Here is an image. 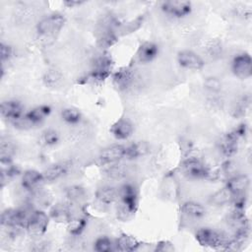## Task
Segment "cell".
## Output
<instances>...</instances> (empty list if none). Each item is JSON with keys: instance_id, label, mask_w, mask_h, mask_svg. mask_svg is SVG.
Masks as SVG:
<instances>
[{"instance_id": "obj_1", "label": "cell", "mask_w": 252, "mask_h": 252, "mask_svg": "<svg viewBox=\"0 0 252 252\" xmlns=\"http://www.w3.org/2000/svg\"><path fill=\"white\" fill-rule=\"evenodd\" d=\"M65 25L63 15L54 13L41 19L36 25V32L41 37H54L60 32Z\"/></svg>"}, {"instance_id": "obj_2", "label": "cell", "mask_w": 252, "mask_h": 252, "mask_svg": "<svg viewBox=\"0 0 252 252\" xmlns=\"http://www.w3.org/2000/svg\"><path fill=\"white\" fill-rule=\"evenodd\" d=\"M195 238L200 245L209 248H222L226 242V239L220 232L210 227L198 229Z\"/></svg>"}, {"instance_id": "obj_3", "label": "cell", "mask_w": 252, "mask_h": 252, "mask_svg": "<svg viewBox=\"0 0 252 252\" xmlns=\"http://www.w3.org/2000/svg\"><path fill=\"white\" fill-rule=\"evenodd\" d=\"M118 199L121 201L123 211L127 215H132L138 207V192L134 185L130 183L123 184L118 189Z\"/></svg>"}, {"instance_id": "obj_4", "label": "cell", "mask_w": 252, "mask_h": 252, "mask_svg": "<svg viewBox=\"0 0 252 252\" xmlns=\"http://www.w3.org/2000/svg\"><path fill=\"white\" fill-rule=\"evenodd\" d=\"M49 217L41 210H33L31 214L26 229L31 235L41 236L47 229Z\"/></svg>"}, {"instance_id": "obj_5", "label": "cell", "mask_w": 252, "mask_h": 252, "mask_svg": "<svg viewBox=\"0 0 252 252\" xmlns=\"http://www.w3.org/2000/svg\"><path fill=\"white\" fill-rule=\"evenodd\" d=\"M181 167L183 172L191 178L206 179L211 175L209 168L201 160L195 158H189L185 159L182 162Z\"/></svg>"}, {"instance_id": "obj_6", "label": "cell", "mask_w": 252, "mask_h": 252, "mask_svg": "<svg viewBox=\"0 0 252 252\" xmlns=\"http://www.w3.org/2000/svg\"><path fill=\"white\" fill-rule=\"evenodd\" d=\"M112 59L108 55H100L96 57L93 63L91 79L94 81H103L109 77L112 69Z\"/></svg>"}, {"instance_id": "obj_7", "label": "cell", "mask_w": 252, "mask_h": 252, "mask_svg": "<svg viewBox=\"0 0 252 252\" xmlns=\"http://www.w3.org/2000/svg\"><path fill=\"white\" fill-rule=\"evenodd\" d=\"M231 70L239 79H248L252 75V59L248 53H240L234 56L231 62Z\"/></svg>"}, {"instance_id": "obj_8", "label": "cell", "mask_w": 252, "mask_h": 252, "mask_svg": "<svg viewBox=\"0 0 252 252\" xmlns=\"http://www.w3.org/2000/svg\"><path fill=\"white\" fill-rule=\"evenodd\" d=\"M160 9L171 17L184 18L191 13L192 4L189 1H165L161 3Z\"/></svg>"}, {"instance_id": "obj_9", "label": "cell", "mask_w": 252, "mask_h": 252, "mask_svg": "<svg viewBox=\"0 0 252 252\" xmlns=\"http://www.w3.org/2000/svg\"><path fill=\"white\" fill-rule=\"evenodd\" d=\"M125 158V146L123 145H111L102 149L98 155L100 163L109 165L119 162Z\"/></svg>"}, {"instance_id": "obj_10", "label": "cell", "mask_w": 252, "mask_h": 252, "mask_svg": "<svg viewBox=\"0 0 252 252\" xmlns=\"http://www.w3.org/2000/svg\"><path fill=\"white\" fill-rule=\"evenodd\" d=\"M177 62L185 69L201 70L204 67V60L192 50H181L177 53Z\"/></svg>"}, {"instance_id": "obj_11", "label": "cell", "mask_w": 252, "mask_h": 252, "mask_svg": "<svg viewBox=\"0 0 252 252\" xmlns=\"http://www.w3.org/2000/svg\"><path fill=\"white\" fill-rule=\"evenodd\" d=\"M0 112L2 117L13 122L24 115V106L16 99L4 100L1 103Z\"/></svg>"}, {"instance_id": "obj_12", "label": "cell", "mask_w": 252, "mask_h": 252, "mask_svg": "<svg viewBox=\"0 0 252 252\" xmlns=\"http://www.w3.org/2000/svg\"><path fill=\"white\" fill-rule=\"evenodd\" d=\"M238 140L239 138L236 136V134L233 131H230L224 134L218 143L220 152L224 157H227V158L232 157L237 152Z\"/></svg>"}, {"instance_id": "obj_13", "label": "cell", "mask_w": 252, "mask_h": 252, "mask_svg": "<svg viewBox=\"0 0 252 252\" xmlns=\"http://www.w3.org/2000/svg\"><path fill=\"white\" fill-rule=\"evenodd\" d=\"M44 182L42 172H39L35 169H28L22 175L21 184L22 187L28 191L33 192L41 186Z\"/></svg>"}, {"instance_id": "obj_14", "label": "cell", "mask_w": 252, "mask_h": 252, "mask_svg": "<svg viewBox=\"0 0 252 252\" xmlns=\"http://www.w3.org/2000/svg\"><path fill=\"white\" fill-rule=\"evenodd\" d=\"M250 184L249 177L245 174H237L227 179L225 187L230 191L233 196L245 194Z\"/></svg>"}, {"instance_id": "obj_15", "label": "cell", "mask_w": 252, "mask_h": 252, "mask_svg": "<svg viewBox=\"0 0 252 252\" xmlns=\"http://www.w3.org/2000/svg\"><path fill=\"white\" fill-rule=\"evenodd\" d=\"M133 130H134L133 124L128 119H125V118L118 119L110 127L111 134L118 140L128 139L132 135Z\"/></svg>"}, {"instance_id": "obj_16", "label": "cell", "mask_w": 252, "mask_h": 252, "mask_svg": "<svg viewBox=\"0 0 252 252\" xmlns=\"http://www.w3.org/2000/svg\"><path fill=\"white\" fill-rule=\"evenodd\" d=\"M158 54V46L152 41L143 42L137 50V59L141 63L153 61Z\"/></svg>"}, {"instance_id": "obj_17", "label": "cell", "mask_w": 252, "mask_h": 252, "mask_svg": "<svg viewBox=\"0 0 252 252\" xmlns=\"http://www.w3.org/2000/svg\"><path fill=\"white\" fill-rule=\"evenodd\" d=\"M1 164V185L2 187L8 183L11 179L21 173V169L18 165L14 164L12 159H0Z\"/></svg>"}, {"instance_id": "obj_18", "label": "cell", "mask_w": 252, "mask_h": 252, "mask_svg": "<svg viewBox=\"0 0 252 252\" xmlns=\"http://www.w3.org/2000/svg\"><path fill=\"white\" fill-rule=\"evenodd\" d=\"M96 200L104 205H110L118 199V190L112 186L104 185L97 188L95 192Z\"/></svg>"}, {"instance_id": "obj_19", "label": "cell", "mask_w": 252, "mask_h": 252, "mask_svg": "<svg viewBox=\"0 0 252 252\" xmlns=\"http://www.w3.org/2000/svg\"><path fill=\"white\" fill-rule=\"evenodd\" d=\"M51 112V108L48 105H39L25 114L26 118L31 122L32 126H36L40 124Z\"/></svg>"}, {"instance_id": "obj_20", "label": "cell", "mask_w": 252, "mask_h": 252, "mask_svg": "<svg viewBox=\"0 0 252 252\" xmlns=\"http://www.w3.org/2000/svg\"><path fill=\"white\" fill-rule=\"evenodd\" d=\"M49 217L57 222H69L73 218L71 214V209L66 204L54 205L50 210Z\"/></svg>"}, {"instance_id": "obj_21", "label": "cell", "mask_w": 252, "mask_h": 252, "mask_svg": "<svg viewBox=\"0 0 252 252\" xmlns=\"http://www.w3.org/2000/svg\"><path fill=\"white\" fill-rule=\"evenodd\" d=\"M67 170L68 166L65 163H55L50 165L42 172L44 182H52L59 179L67 173Z\"/></svg>"}, {"instance_id": "obj_22", "label": "cell", "mask_w": 252, "mask_h": 252, "mask_svg": "<svg viewBox=\"0 0 252 252\" xmlns=\"http://www.w3.org/2000/svg\"><path fill=\"white\" fill-rule=\"evenodd\" d=\"M118 40V37L113 31V29L110 28H102L100 31L98 36H97V44L100 48L106 49L114 45Z\"/></svg>"}, {"instance_id": "obj_23", "label": "cell", "mask_w": 252, "mask_h": 252, "mask_svg": "<svg viewBox=\"0 0 252 252\" xmlns=\"http://www.w3.org/2000/svg\"><path fill=\"white\" fill-rule=\"evenodd\" d=\"M181 211L184 215L193 219H201L206 215V209L203 205L194 201L185 202L181 207Z\"/></svg>"}, {"instance_id": "obj_24", "label": "cell", "mask_w": 252, "mask_h": 252, "mask_svg": "<svg viewBox=\"0 0 252 252\" xmlns=\"http://www.w3.org/2000/svg\"><path fill=\"white\" fill-rule=\"evenodd\" d=\"M140 243L132 236L127 235V234H122L119 236L115 243H114V249L118 251H135L138 249Z\"/></svg>"}, {"instance_id": "obj_25", "label": "cell", "mask_w": 252, "mask_h": 252, "mask_svg": "<svg viewBox=\"0 0 252 252\" xmlns=\"http://www.w3.org/2000/svg\"><path fill=\"white\" fill-rule=\"evenodd\" d=\"M149 151V147L144 142L132 143L128 146H125V158L134 159L144 156Z\"/></svg>"}, {"instance_id": "obj_26", "label": "cell", "mask_w": 252, "mask_h": 252, "mask_svg": "<svg viewBox=\"0 0 252 252\" xmlns=\"http://www.w3.org/2000/svg\"><path fill=\"white\" fill-rule=\"evenodd\" d=\"M132 82V73L127 68H122L113 75V83L119 90H126Z\"/></svg>"}, {"instance_id": "obj_27", "label": "cell", "mask_w": 252, "mask_h": 252, "mask_svg": "<svg viewBox=\"0 0 252 252\" xmlns=\"http://www.w3.org/2000/svg\"><path fill=\"white\" fill-rule=\"evenodd\" d=\"M233 197L234 196L230 193V191L224 186L211 196V203L216 206H223L227 203L232 202Z\"/></svg>"}, {"instance_id": "obj_28", "label": "cell", "mask_w": 252, "mask_h": 252, "mask_svg": "<svg viewBox=\"0 0 252 252\" xmlns=\"http://www.w3.org/2000/svg\"><path fill=\"white\" fill-rule=\"evenodd\" d=\"M61 118L69 124H77L82 119V113L74 107H66L61 111Z\"/></svg>"}, {"instance_id": "obj_29", "label": "cell", "mask_w": 252, "mask_h": 252, "mask_svg": "<svg viewBox=\"0 0 252 252\" xmlns=\"http://www.w3.org/2000/svg\"><path fill=\"white\" fill-rule=\"evenodd\" d=\"M65 194L71 202H81L86 197V190L80 185H72L66 188Z\"/></svg>"}, {"instance_id": "obj_30", "label": "cell", "mask_w": 252, "mask_h": 252, "mask_svg": "<svg viewBox=\"0 0 252 252\" xmlns=\"http://www.w3.org/2000/svg\"><path fill=\"white\" fill-rule=\"evenodd\" d=\"M15 153V147L8 139H1L0 159H12Z\"/></svg>"}, {"instance_id": "obj_31", "label": "cell", "mask_w": 252, "mask_h": 252, "mask_svg": "<svg viewBox=\"0 0 252 252\" xmlns=\"http://www.w3.org/2000/svg\"><path fill=\"white\" fill-rule=\"evenodd\" d=\"M94 248L97 252H110L114 249V243L108 237L100 236L94 241Z\"/></svg>"}, {"instance_id": "obj_32", "label": "cell", "mask_w": 252, "mask_h": 252, "mask_svg": "<svg viewBox=\"0 0 252 252\" xmlns=\"http://www.w3.org/2000/svg\"><path fill=\"white\" fill-rule=\"evenodd\" d=\"M70 232L74 235H79L86 227L87 225V219L84 217H80L77 219H71V220L68 222Z\"/></svg>"}, {"instance_id": "obj_33", "label": "cell", "mask_w": 252, "mask_h": 252, "mask_svg": "<svg viewBox=\"0 0 252 252\" xmlns=\"http://www.w3.org/2000/svg\"><path fill=\"white\" fill-rule=\"evenodd\" d=\"M126 168L122 164H119L118 162L109 164L106 169V174L112 179H120L126 175Z\"/></svg>"}, {"instance_id": "obj_34", "label": "cell", "mask_w": 252, "mask_h": 252, "mask_svg": "<svg viewBox=\"0 0 252 252\" xmlns=\"http://www.w3.org/2000/svg\"><path fill=\"white\" fill-rule=\"evenodd\" d=\"M40 140L46 146H54L59 142V135L54 129H47L42 132Z\"/></svg>"}, {"instance_id": "obj_35", "label": "cell", "mask_w": 252, "mask_h": 252, "mask_svg": "<svg viewBox=\"0 0 252 252\" xmlns=\"http://www.w3.org/2000/svg\"><path fill=\"white\" fill-rule=\"evenodd\" d=\"M221 43L218 40H211L207 45V52L211 57H218L221 54Z\"/></svg>"}, {"instance_id": "obj_36", "label": "cell", "mask_w": 252, "mask_h": 252, "mask_svg": "<svg viewBox=\"0 0 252 252\" xmlns=\"http://www.w3.org/2000/svg\"><path fill=\"white\" fill-rule=\"evenodd\" d=\"M249 103H250V99L248 96H244L242 97L236 104L235 108H234V115L235 116H243L246 112V110L248 109V106H249Z\"/></svg>"}, {"instance_id": "obj_37", "label": "cell", "mask_w": 252, "mask_h": 252, "mask_svg": "<svg viewBox=\"0 0 252 252\" xmlns=\"http://www.w3.org/2000/svg\"><path fill=\"white\" fill-rule=\"evenodd\" d=\"M0 54H1V61L4 63L5 61H8L12 55H13V48L4 42H1L0 44Z\"/></svg>"}, {"instance_id": "obj_38", "label": "cell", "mask_w": 252, "mask_h": 252, "mask_svg": "<svg viewBox=\"0 0 252 252\" xmlns=\"http://www.w3.org/2000/svg\"><path fill=\"white\" fill-rule=\"evenodd\" d=\"M205 87L211 92H217L220 89V83L217 78H208L205 82Z\"/></svg>"}, {"instance_id": "obj_39", "label": "cell", "mask_w": 252, "mask_h": 252, "mask_svg": "<svg viewBox=\"0 0 252 252\" xmlns=\"http://www.w3.org/2000/svg\"><path fill=\"white\" fill-rule=\"evenodd\" d=\"M59 79H60L59 74H58L56 71H53V70L47 72V73L45 74V76H44V82H45L46 85H47V84H48V85H54V84L57 83V81H58Z\"/></svg>"}, {"instance_id": "obj_40", "label": "cell", "mask_w": 252, "mask_h": 252, "mask_svg": "<svg viewBox=\"0 0 252 252\" xmlns=\"http://www.w3.org/2000/svg\"><path fill=\"white\" fill-rule=\"evenodd\" d=\"M156 250L157 251H172V250H174V248L168 242H160L157 245Z\"/></svg>"}, {"instance_id": "obj_41", "label": "cell", "mask_w": 252, "mask_h": 252, "mask_svg": "<svg viewBox=\"0 0 252 252\" xmlns=\"http://www.w3.org/2000/svg\"><path fill=\"white\" fill-rule=\"evenodd\" d=\"M83 2H80V1H65L64 4L67 5L68 7H74V6H77V5H80L82 4Z\"/></svg>"}]
</instances>
